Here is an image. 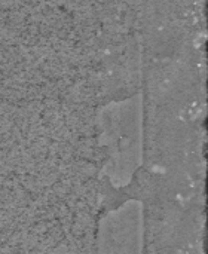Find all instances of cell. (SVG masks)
Wrapping results in <instances>:
<instances>
[{"label": "cell", "instance_id": "obj_2", "mask_svg": "<svg viewBox=\"0 0 208 254\" xmlns=\"http://www.w3.org/2000/svg\"><path fill=\"white\" fill-rule=\"evenodd\" d=\"M143 234L140 202H127L100 222L98 254H143Z\"/></svg>", "mask_w": 208, "mask_h": 254}, {"label": "cell", "instance_id": "obj_1", "mask_svg": "<svg viewBox=\"0 0 208 254\" xmlns=\"http://www.w3.org/2000/svg\"><path fill=\"white\" fill-rule=\"evenodd\" d=\"M101 149L106 150L104 173L115 186L130 185L141 162V131L134 112L115 113L101 129Z\"/></svg>", "mask_w": 208, "mask_h": 254}]
</instances>
